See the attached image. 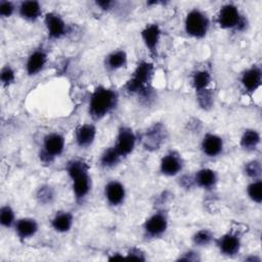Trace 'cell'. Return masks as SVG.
Here are the masks:
<instances>
[{
    "instance_id": "obj_21",
    "label": "cell",
    "mask_w": 262,
    "mask_h": 262,
    "mask_svg": "<svg viewBox=\"0 0 262 262\" xmlns=\"http://www.w3.org/2000/svg\"><path fill=\"white\" fill-rule=\"evenodd\" d=\"M165 138V129L163 125L156 124L151 126L145 133L144 136V146L146 149L155 150L160 147Z\"/></svg>"
},
{
    "instance_id": "obj_35",
    "label": "cell",
    "mask_w": 262,
    "mask_h": 262,
    "mask_svg": "<svg viewBox=\"0 0 262 262\" xmlns=\"http://www.w3.org/2000/svg\"><path fill=\"white\" fill-rule=\"evenodd\" d=\"M127 258H132V259H136V260H145V258L143 257V252L137 248H132L128 251L127 253Z\"/></svg>"
},
{
    "instance_id": "obj_15",
    "label": "cell",
    "mask_w": 262,
    "mask_h": 262,
    "mask_svg": "<svg viewBox=\"0 0 262 262\" xmlns=\"http://www.w3.org/2000/svg\"><path fill=\"white\" fill-rule=\"evenodd\" d=\"M104 198L112 207L122 205L126 199V188L124 184L118 180H112L104 186Z\"/></svg>"
},
{
    "instance_id": "obj_33",
    "label": "cell",
    "mask_w": 262,
    "mask_h": 262,
    "mask_svg": "<svg viewBox=\"0 0 262 262\" xmlns=\"http://www.w3.org/2000/svg\"><path fill=\"white\" fill-rule=\"evenodd\" d=\"M17 9V6L11 1L7 0H1L0 1V15L3 18H8L10 17L14 11Z\"/></svg>"
},
{
    "instance_id": "obj_30",
    "label": "cell",
    "mask_w": 262,
    "mask_h": 262,
    "mask_svg": "<svg viewBox=\"0 0 262 262\" xmlns=\"http://www.w3.org/2000/svg\"><path fill=\"white\" fill-rule=\"evenodd\" d=\"M16 221L15 213L9 205H4L0 209V223L3 227H13Z\"/></svg>"
},
{
    "instance_id": "obj_4",
    "label": "cell",
    "mask_w": 262,
    "mask_h": 262,
    "mask_svg": "<svg viewBox=\"0 0 262 262\" xmlns=\"http://www.w3.org/2000/svg\"><path fill=\"white\" fill-rule=\"evenodd\" d=\"M210 29V18L205 11L200 8L190 9L184 18L185 33L194 39L206 37Z\"/></svg>"
},
{
    "instance_id": "obj_3",
    "label": "cell",
    "mask_w": 262,
    "mask_h": 262,
    "mask_svg": "<svg viewBox=\"0 0 262 262\" xmlns=\"http://www.w3.org/2000/svg\"><path fill=\"white\" fill-rule=\"evenodd\" d=\"M155 75V68L151 62L141 60L137 63L132 75L125 84V90L130 94L148 96L151 82Z\"/></svg>"
},
{
    "instance_id": "obj_10",
    "label": "cell",
    "mask_w": 262,
    "mask_h": 262,
    "mask_svg": "<svg viewBox=\"0 0 262 262\" xmlns=\"http://www.w3.org/2000/svg\"><path fill=\"white\" fill-rule=\"evenodd\" d=\"M216 247L218 248L219 252L228 257L235 256L239 253L242 247L241 235L236 231H228L222 234L220 237L214 239Z\"/></svg>"
},
{
    "instance_id": "obj_9",
    "label": "cell",
    "mask_w": 262,
    "mask_h": 262,
    "mask_svg": "<svg viewBox=\"0 0 262 262\" xmlns=\"http://www.w3.org/2000/svg\"><path fill=\"white\" fill-rule=\"evenodd\" d=\"M44 25L48 38L51 40H59L63 38L69 31L66 20L58 13L50 11L44 15Z\"/></svg>"
},
{
    "instance_id": "obj_32",
    "label": "cell",
    "mask_w": 262,
    "mask_h": 262,
    "mask_svg": "<svg viewBox=\"0 0 262 262\" xmlns=\"http://www.w3.org/2000/svg\"><path fill=\"white\" fill-rule=\"evenodd\" d=\"M0 81L4 87L10 86L15 81V72L9 64H6L1 69Z\"/></svg>"
},
{
    "instance_id": "obj_19",
    "label": "cell",
    "mask_w": 262,
    "mask_h": 262,
    "mask_svg": "<svg viewBox=\"0 0 262 262\" xmlns=\"http://www.w3.org/2000/svg\"><path fill=\"white\" fill-rule=\"evenodd\" d=\"M17 11L23 19L34 23L42 15V5L38 1H21L17 5Z\"/></svg>"
},
{
    "instance_id": "obj_22",
    "label": "cell",
    "mask_w": 262,
    "mask_h": 262,
    "mask_svg": "<svg viewBox=\"0 0 262 262\" xmlns=\"http://www.w3.org/2000/svg\"><path fill=\"white\" fill-rule=\"evenodd\" d=\"M128 63V55L125 50L117 49L110 52L104 58V67L110 72H116L126 68Z\"/></svg>"
},
{
    "instance_id": "obj_26",
    "label": "cell",
    "mask_w": 262,
    "mask_h": 262,
    "mask_svg": "<svg viewBox=\"0 0 262 262\" xmlns=\"http://www.w3.org/2000/svg\"><path fill=\"white\" fill-rule=\"evenodd\" d=\"M122 160V156L116 149L115 146L105 148L99 158V164L104 169H111L119 165Z\"/></svg>"
},
{
    "instance_id": "obj_16",
    "label": "cell",
    "mask_w": 262,
    "mask_h": 262,
    "mask_svg": "<svg viewBox=\"0 0 262 262\" xmlns=\"http://www.w3.org/2000/svg\"><path fill=\"white\" fill-rule=\"evenodd\" d=\"M13 228L18 239L24 242L33 237L38 232L39 224L34 218L24 217L16 219Z\"/></svg>"
},
{
    "instance_id": "obj_20",
    "label": "cell",
    "mask_w": 262,
    "mask_h": 262,
    "mask_svg": "<svg viewBox=\"0 0 262 262\" xmlns=\"http://www.w3.org/2000/svg\"><path fill=\"white\" fill-rule=\"evenodd\" d=\"M193 184L203 189H212L218 182V175L211 168H202L192 176Z\"/></svg>"
},
{
    "instance_id": "obj_37",
    "label": "cell",
    "mask_w": 262,
    "mask_h": 262,
    "mask_svg": "<svg viewBox=\"0 0 262 262\" xmlns=\"http://www.w3.org/2000/svg\"><path fill=\"white\" fill-rule=\"evenodd\" d=\"M196 254H198V253H195V252L188 251V252H186V253H183V256H182V257H179L178 260H183V261H195V260H199Z\"/></svg>"
},
{
    "instance_id": "obj_38",
    "label": "cell",
    "mask_w": 262,
    "mask_h": 262,
    "mask_svg": "<svg viewBox=\"0 0 262 262\" xmlns=\"http://www.w3.org/2000/svg\"><path fill=\"white\" fill-rule=\"evenodd\" d=\"M123 258V255H120V253H115L113 255V257H110L108 259L110 260H114V259H122Z\"/></svg>"
},
{
    "instance_id": "obj_27",
    "label": "cell",
    "mask_w": 262,
    "mask_h": 262,
    "mask_svg": "<svg viewBox=\"0 0 262 262\" xmlns=\"http://www.w3.org/2000/svg\"><path fill=\"white\" fill-rule=\"evenodd\" d=\"M214 234L211 230L203 228L195 231L191 237L192 244L196 247H206L214 242Z\"/></svg>"
},
{
    "instance_id": "obj_14",
    "label": "cell",
    "mask_w": 262,
    "mask_h": 262,
    "mask_svg": "<svg viewBox=\"0 0 262 262\" xmlns=\"http://www.w3.org/2000/svg\"><path fill=\"white\" fill-rule=\"evenodd\" d=\"M262 83V71L259 66H252L245 70L241 76V84L243 88L249 92L253 93L258 90Z\"/></svg>"
},
{
    "instance_id": "obj_2",
    "label": "cell",
    "mask_w": 262,
    "mask_h": 262,
    "mask_svg": "<svg viewBox=\"0 0 262 262\" xmlns=\"http://www.w3.org/2000/svg\"><path fill=\"white\" fill-rule=\"evenodd\" d=\"M66 171L72 180L73 193L77 202H83L89 194L92 186L89 167L83 160H72L67 164Z\"/></svg>"
},
{
    "instance_id": "obj_12",
    "label": "cell",
    "mask_w": 262,
    "mask_h": 262,
    "mask_svg": "<svg viewBox=\"0 0 262 262\" xmlns=\"http://www.w3.org/2000/svg\"><path fill=\"white\" fill-rule=\"evenodd\" d=\"M162 36V30L158 24H148L140 32L141 40L152 57L158 56V48Z\"/></svg>"
},
{
    "instance_id": "obj_18",
    "label": "cell",
    "mask_w": 262,
    "mask_h": 262,
    "mask_svg": "<svg viewBox=\"0 0 262 262\" xmlns=\"http://www.w3.org/2000/svg\"><path fill=\"white\" fill-rule=\"evenodd\" d=\"M47 62V53L44 49L38 48L30 53L26 61V72L29 76H36L43 71Z\"/></svg>"
},
{
    "instance_id": "obj_29",
    "label": "cell",
    "mask_w": 262,
    "mask_h": 262,
    "mask_svg": "<svg viewBox=\"0 0 262 262\" xmlns=\"http://www.w3.org/2000/svg\"><path fill=\"white\" fill-rule=\"evenodd\" d=\"M247 194L252 202H254L256 204H261V202H262V181H261V179L252 180L248 184Z\"/></svg>"
},
{
    "instance_id": "obj_36",
    "label": "cell",
    "mask_w": 262,
    "mask_h": 262,
    "mask_svg": "<svg viewBox=\"0 0 262 262\" xmlns=\"http://www.w3.org/2000/svg\"><path fill=\"white\" fill-rule=\"evenodd\" d=\"M95 4L104 11H108L113 8V6L116 4L115 1H111V0H101V1H96Z\"/></svg>"
},
{
    "instance_id": "obj_1",
    "label": "cell",
    "mask_w": 262,
    "mask_h": 262,
    "mask_svg": "<svg viewBox=\"0 0 262 262\" xmlns=\"http://www.w3.org/2000/svg\"><path fill=\"white\" fill-rule=\"evenodd\" d=\"M118 92L108 87L98 86L90 95L88 114L94 121H99L110 115L118 105Z\"/></svg>"
},
{
    "instance_id": "obj_11",
    "label": "cell",
    "mask_w": 262,
    "mask_h": 262,
    "mask_svg": "<svg viewBox=\"0 0 262 262\" xmlns=\"http://www.w3.org/2000/svg\"><path fill=\"white\" fill-rule=\"evenodd\" d=\"M184 167L181 155L176 150H170L160 161V172L168 177L178 175Z\"/></svg>"
},
{
    "instance_id": "obj_23",
    "label": "cell",
    "mask_w": 262,
    "mask_h": 262,
    "mask_svg": "<svg viewBox=\"0 0 262 262\" xmlns=\"http://www.w3.org/2000/svg\"><path fill=\"white\" fill-rule=\"evenodd\" d=\"M51 227L59 233H64L71 230L74 224V216L69 211H59L51 219Z\"/></svg>"
},
{
    "instance_id": "obj_13",
    "label": "cell",
    "mask_w": 262,
    "mask_h": 262,
    "mask_svg": "<svg viewBox=\"0 0 262 262\" xmlns=\"http://www.w3.org/2000/svg\"><path fill=\"white\" fill-rule=\"evenodd\" d=\"M224 148L223 138L215 133H206L201 142V149L208 158H216L222 154Z\"/></svg>"
},
{
    "instance_id": "obj_31",
    "label": "cell",
    "mask_w": 262,
    "mask_h": 262,
    "mask_svg": "<svg viewBox=\"0 0 262 262\" xmlns=\"http://www.w3.org/2000/svg\"><path fill=\"white\" fill-rule=\"evenodd\" d=\"M244 171H245V173L247 174V176L250 177V178H252L253 180L260 179L261 172H262L261 164H260V162L257 161V160L250 161V162H248V163L245 164Z\"/></svg>"
},
{
    "instance_id": "obj_6",
    "label": "cell",
    "mask_w": 262,
    "mask_h": 262,
    "mask_svg": "<svg viewBox=\"0 0 262 262\" xmlns=\"http://www.w3.org/2000/svg\"><path fill=\"white\" fill-rule=\"evenodd\" d=\"M66 139L62 134L58 132H51L44 136L42 149L40 152V160L45 164L52 163L64 150Z\"/></svg>"
},
{
    "instance_id": "obj_28",
    "label": "cell",
    "mask_w": 262,
    "mask_h": 262,
    "mask_svg": "<svg viewBox=\"0 0 262 262\" xmlns=\"http://www.w3.org/2000/svg\"><path fill=\"white\" fill-rule=\"evenodd\" d=\"M55 198V190L52 186L48 184H44L40 186L36 193V199L39 204L41 205H48L51 204Z\"/></svg>"
},
{
    "instance_id": "obj_5",
    "label": "cell",
    "mask_w": 262,
    "mask_h": 262,
    "mask_svg": "<svg viewBox=\"0 0 262 262\" xmlns=\"http://www.w3.org/2000/svg\"><path fill=\"white\" fill-rule=\"evenodd\" d=\"M216 21L221 29L231 31H241L246 25V19L238 6L233 3H226L219 8Z\"/></svg>"
},
{
    "instance_id": "obj_25",
    "label": "cell",
    "mask_w": 262,
    "mask_h": 262,
    "mask_svg": "<svg viewBox=\"0 0 262 262\" xmlns=\"http://www.w3.org/2000/svg\"><path fill=\"white\" fill-rule=\"evenodd\" d=\"M212 76L208 70L202 69L195 71L191 76V86L196 92L204 91L208 89L209 85L211 84Z\"/></svg>"
},
{
    "instance_id": "obj_34",
    "label": "cell",
    "mask_w": 262,
    "mask_h": 262,
    "mask_svg": "<svg viewBox=\"0 0 262 262\" xmlns=\"http://www.w3.org/2000/svg\"><path fill=\"white\" fill-rule=\"evenodd\" d=\"M199 94V103L202 107L207 108V107H211L213 104V93L209 90L206 89L204 91L198 92Z\"/></svg>"
},
{
    "instance_id": "obj_17",
    "label": "cell",
    "mask_w": 262,
    "mask_h": 262,
    "mask_svg": "<svg viewBox=\"0 0 262 262\" xmlns=\"http://www.w3.org/2000/svg\"><path fill=\"white\" fill-rule=\"evenodd\" d=\"M96 127L93 124L85 123L78 126L75 130V140L80 148L90 147L96 137Z\"/></svg>"
},
{
    "instance_id": "obj_8",
    "label": "cell",
    "mask_w": 262,
    "mask_h": 262,
    "mask_svg": "<svg viewBox=\"0 0 262 262\" xmlns=\"http://www.w3.org/2000/svg\"><path fill=\"white\" fill-rule=\"evenodd\" d=\"M137 137L134 131L127 126H121L118 130L115 147L122 156V158L131 155L136 146Z\"/></svg>"
},
{
    "instance_id": "obj_24",
    "label": "cell",
    "mask_w": 262,
    "mask_h": 262,
    "mask_svg": "<svg viewBox=\"0 0 262 262\" xmlns=\"http://www.w3.org/2000/svg\"><path fill=\"white\" fill-rule=\"evenodd\" d=\"M261 136L256 129H246L241 136L239 145L244 150L253 151L259 146Z\"/></svg>"
},
{
    "instance_id": "obj_7",
    "label": "cell",
    "mask_w": 262,
    "mask_h": 262,
    "mask_svg": "<svg viewBox=\"0 0 262 262\" xmlns=\"http://www.w3.org/2000/svg\"><path fill=\"white\" fill-rule=\"evenodd\" d=\"M169 221L166 212L157 211L143 223V232L147 238H158L168 229Z\"/></svg>"
}]
</instances>
